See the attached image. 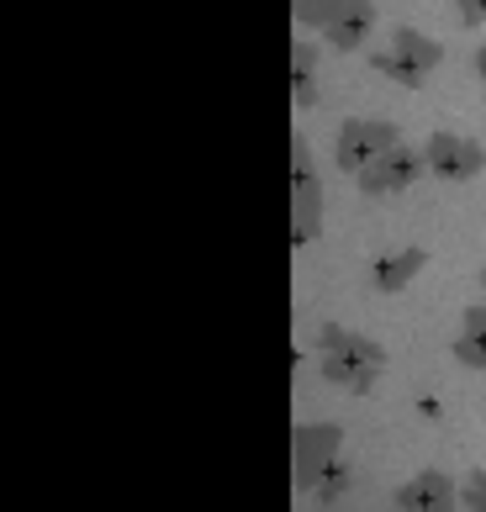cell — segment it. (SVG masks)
Here are the masks:
<instances>
[{
  "label": "cell",
  "mask_w": 486,
  "mask_h": 512,
  "mask_svg": "<svg viewBox=\"0 0 486 512\" xmlns=\"http://www.w3.org/2000/svg\"><path fill=\"white\" fill-rule=\"evenodd\" d=\"M317 370H323L328 386L339 391H370L381 381L386 370V349L376 344V338L354 333V328H339V322H328L323 333H317Z\"/></svg>",
  "instance_id": "1"
},
{
  "label": "cell",
  "mask_w": 486,
  "mask_h": 512,
  "mask_svg": "<svg viewBox=\"0 0 486 512\" xmlns=\"http://www.w3.org/2000/svg\"><path fill=\"white\" fill-rule=\"evenodd\" d=\"M317 238H323V175L312 164L307 138L291 132V243L307 249Z\"/></svg>",
  "instance_id": "2"
},
{
  "label": "cell",
  "mask_w": 486,
  "mask_h": 512,
  "mask_svg": "<svg viewBox=\"0 0 486 512\" xmlns=\"http://www.w3.org/2000/svg\"><path fill=\"white\" fill-rule=\"evenodd\" d=\"M370 64H376V74H386L391 85L418 90L428 74L444 64V48L428 32H418V27H397V32H391V48L386 53H370Z\"/></svg>",
  "instance_id": "3"
},
{
  "label": "cell",
  "mask_w": 486,
  "mask_h": 512,
  "mask_svg": "<svg viewBox=\"0 0 486 512\" xmlns=\"http://www.w3.org/2000/svg\"><path fill=\"white\" fill-rule=\"evenodd\" d=\"M339 454H344V428L339 423H302V428H291V486L302 491V497H312L317 481L339 465Z\"/></svg>",
  "instance_id": "4"
},
{
  "label": "cell",
  "mask_w": 486,
  "mask_h": 512,
  "mask_svg": "<svg viewBox=\"0 0 486 512\" xmlns=\"http://www.w3.org/2000/svg\"><path fill=\"white\" fill-rule=\"evenodd\" d=\"M402 132L397 122H381V117H349L339 127V138H333V164L344 169V175H360V169H370L386 148H397Z\"/></svg>",
  "instance_id": "5"
},
{
  "label": "cell",
  "mask_w": 486,
  "mask_h": 512,
  "mask_svg": "<svg viewBox=\"0 0 486 512\" xmlns=\"http://www.w3.org/2000/svg\"><path fill=\"white\" fill-rule=\"evenodd\" d=\"M423 164H428V175L465 185L486 169V148L476 138H460V132H434V138L423 143Z\"/></svg>",
  "instance_id": "6"
},
{
  "label": "cell",
  "mask_w": 486,
  "mask_h": 512,
  "mask_svg": "<svg viewBox=\"0 0 486 512\" xmlns=\"http://www.w3.org/2000/svg\"><path fill=\"white\" fill-rule=\"evenodd\" d=\"M423 148H407V143H397V148H386V154L370 164V169H360L354 175V185H360L365 196H397V191H407L418 175H423Z\"/></svg>",
  "instance_id": "7"
},
{
  "label": "cell",
  "mask_w": 486,
  "mask_h": 512,
  "mask_svg": "<svg viewBox=\"0 0 486 512\" xmlns=\"http://www.w3.org/2000/svg\"><path fill=\"white\" fill-rule=\"evenodd\" d=\"M397 507L402 512H460V486L444 470H418L413 481H402Z\"/></svg>",
  "instance_id": "8"
},
{
  "label": "cell",
  "mask_w": 486,
  "mask_h": 512,
  "mask_svg": "<svg viewBox=\"0 0 486 512\" xmlns=\"http://www.w3.org/2000/svg\"><path fill=\"white\" fill-rule=\"evenodd\" d=\"M370 32H376V0H339L333 22L323 27L333 53H360L370 43Z\"/></svg>",
  "instance_id": "9"
},
{
  "label": "cell",
  "mask_w": 486,
  "mask_h": 512,
  "mask_svg": "<svg viewBox=\"0 0 486 512\" xmlns=\"http://www.w3.org/2000/svg\"><path fill=\"white\" fill-rule=\"evenodd\" d=\"M423 264H428V254H423V249H397V254L376 259L370 280H376V291H381V296H402V291L423 275Z\"/></svg>",
  "instance_id": "10"
},
{
  "label": "cell",
  "mask_w": 486,
  "mask_h": 512,
  "mask_svg": "<svg viewBox=\"0 0 486 512\" xmlns=\"http://www.w3.org/2000/svg\"><path fill=\"white\" fill-rule=\"evenodd\" d=\"M455 359H460L465 370H486V307H465L460 312Z\"/></svg>",
  "instance_id": "11"
},
{
  "label": "cell",
  "mask_w": 486,
  "mask_h": 512,
  "mask_svg": "<svg viewBox=\"0 0 486 512\" xmlns=\"http://www.w3.org/2000/svg\"><path fill=\"white\" fill-rule=\"evenodd\" d=\"M291 101L302 111L317 106V48L302 43V37L291 43Z\"/></svg>",
  "instance_id": "12"
},
{
  "label": "cell",
  "mask_w": 486,
  "mask_h": 512,
  "mask_svg": "<svg viewBox=\"0 0 486 512\" xmlns=\"http://www.w3.org/2000/svg\"><path fill=\"white\" fill-rule=\"evenodd\" d=\"M333 11H339V0H291L296 27H317V32H323L333 22Z\"/></svg>",
  "instance_id": "13"
},
{
  "label": "cell",
  "mask_w": 486,
  "mask_h": 512,
  "mask_svg": "<svg viewBox=\"0 0 486 512\" xmlns=\"http://www.w3.org/2000/svg\"><path fill=\"white\" fill-rule=\"evenodd\" d=\"M460 507L486 512V470H476V476H465V481H460Z\"/></svg>",
  "instance_id": "14"
},
{
  "label": "cell",
  "mask_w": 486,
  "mask_h": 512,
  "mask_svg": "<svg viewBox=\"0 0 486 512\" xmlns=\"http://www.w3.org/2000/svg\"><path fill=\"white\" fill-rule=\"evenodd\" d=\"M344 486H349V470H344V460H339V465H333V470H328L323 481H317V491H312V497L333 502V497H344Z\"/></svg>",
  "instance_id": "15"
},
{
  "label": "cell",
  "mask_w": 486,
  "mask_h": 512,
  "mask_svg": "<svg viewBox=\"0 0 486 512\" xmlns=\"http://www.w3.org/2000/svg\"><path fill=\"white\" fill-rule=\"evenodd\" d=\"M455 16H460V27H481L486 22V0H455Z\"/></svg>",
  "instance_id": "16"
},
{
  "label": "cell",
  "mask_w": 486,
  "mask_h": 512,
  "mask_svg": "<svg viewBox=\"0 0 486 512\" xmlns=\"http://www.w3.org/2000/svg\"><path fill=\"white\" fill-rule=\"evenodd\" d=\"M476 69H481V85H486V48L476 53Z\"/></svg>",
  "instance_id": "17"
},
{
  "label": "cell",
  "mask_w": 486,
  "mask_h": 512,
  "mask_svg": "<svg viewBox=\"0 0 486 512\" xmlns=\"http://www.w3.org/2000/svg\"><path fill=\"white\" fill-rule=\"evenodd\" d=\"M481 291H486V270H481Z\"/></svg>",
  "instance_id": "18"
}]
</instances>
